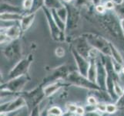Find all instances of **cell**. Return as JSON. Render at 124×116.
<instances>
[{
  "instance_id": "obj_1",
  "label": "cell",
  "mask_w": 124,
  "mask_h": 116,
  "mask_svg": "<svg viewBox=\"0 0 124 116\" xmlns=\"http://www.w3.org/2000/svg\"><path fill=\"white\" fill-rule=\"evenodd\" d=\"M83 36L86 40L88 44L92 47L96 49L101 54H104V56L111 57L110 43H109L104 37L91 33H85L83 34Z\"/></svg>"
},
{
  "instance_id": "obj_2",
  "label": "cell",
  "mask_w": 124,
  "mask_h": 116,
  "mask_svg": "<svg viewBox=\"0 0 124 116\" xmlns=\"http://www.w3.org/2000/svg\"><path fill=\"white\" fill-rule=\"evenodd\" d=\"M66 80L72 84H74L80 88L95 90V91H102L101 88L96 83L90 81L87 78V77L82 75L79 72H70L69 75L67 76Z\"/></svg>"
},
{
  "instance_id": "obj_3",
  "label": "cell",
  "mask_w": 124,
  "mask_h": 116,
  "mask_svg": "<svg viewBox=\"0 0 124 116\" xmlns=\"http://www.w3.org/2000/svg\"><path fill=\"white\" fill-rule=\"evenodd\" d=\"M33 61V55L30 54L27 57L23 58L16 64V66L9 71L8 74V80L14 79L16 77L26 74L29 71V68L30 67L31 63Z\"/></svg>"
},
{
  "instance_id": "obj_4",
  "label": "cell",
  "mask_w": 124,
  "mask_h": 116,
  "mask_svg": "<svg viewBox=\"0 0 124 116\" xmlns=\"http://www.w3.org/2000/svg\"><path fill=\"white\" fill-rule=\"evenodd\" d=\"M42 9V10L44 11V14H45V16L46 17L47 22H48L52 38L55 41H63V40H65V35H64V32H62L61 29L59 28L57 24L55 23L50 9L47 8V7H46L45 6Z\"/></svg>"
},
{
  "instance_id": "obj_5",
  "label": "cell",
  "mask_w": 124,
  "mask_h": 116,
  "mask_svg": "<svg viewBox=\"0 0 124 116\" xmlns=\"http://www.w3.org/2000/svg\"><path fill=\"white\" fill-rule=\"evenodd\" d=\"M29 77L27 74H24L16 77L14 79L8 80L7 82L2 85V89H6L12 93H18L22 90L24 86L26 84Z\"/></svg>"
},
{
  "instance_id": "obj_6",
  "label": "cell",
  "mask_w": 124,
  "mask_h": 116,
  "mask_svg": "<svg viewBox=\"0 0 124 116\" xmlns=\"http://www.w3.org/2000/svg\"><path fill=\"white\" fill-rule=\"evenodd\" d=\"M97 67V75H96V84L102 91H106V77L107 71L105 66V61L102 57H98L96 59Z\"/></svg>"
},
{
  "instance_id": "obj_7",
  "label": "cell",
  "mask_w": 124,
  "mask_h": 116,
  "mask_svg": "<svg viewBox=\"0 0 124 116\" xmlns=\"http://www.w3.org/2000/svg\"><path fill=\"white\" fill-rule=\"evenodd\" d=\"M69 67L66 65H62L57 68H55L53 72L51 73L49 76H47L43 80V84H48V83H53L59 79H66L67 76L70 74Z\"/></svg>"
},
{
  "instance_id": "obj_8",
  "label": "cell",
  "mask_w": 124,
  "mask_h": 116,
  "mask_svg": "<svg viewBox=\"0 0 124 116\" xmlns=\"http://www.w3.org/2000/svg\"><path fill=\"white\" fill-rule=\"evenodd\" d=\"M67 10H68V16L66 22V30H70V29H74L77 27L78 23L79 21V12L77 8L74 6H70L66 5Z\"/></svg>"
},
{
  "instance_id": "obj_9",
  "label": "cell",
  "mask_w": 124,
  "mask_h": 116,
  "mask_svg": "<svg viewBox=\"0 0 124 116\" xmlns=\"http://www.w3.org/2000/svg\"><path fill=\"white\" fill-rule=\"evenodd\" d=\"M72 54L74 57L79 72L82 75L87 77V73L89 67V61L86 58H85L84 57H83L81 54H79L74 47L72 48Z\"/></svg>"
},
{
  "instance_id": "obj_10",
  "label": "cell",
  "mask_w": 124,
  "mask_h": 116,
  "mask_svg": "<svg viewBox=\"0 0 124 116\" xmlns=\"http://www.w3.org/2000/svg\"><path fill=\"white\" fill-rule=\"evenodd\" d=\"M26 101L24 98L19 97L16 99L10 101L6 104L1 105V113H6V112H12L16 109L23 108V106L26 105Z\"/></svg>"
},
{
  "instance_id": "obj_11",
  "label": "cell",
  "mask_w": 124,
  "mask_h": 116,
  "mask_svg": "<svg viewBox=\"0 0 124 116\" xmlns=\"http://www.w3.org/2000/svg\"><path fill=\"white\" fill-rule=\"evenodd\" d=\"M19 44V43L16 40L12 41V43H10V44L6 47L5 55L8 59H14L16 57H19L21 54V47Z\"/></svg>"
},
{
  "instance_id": "obj_12",
  "label": "cell",
  "mask_w": 124,
  "mask_h": 116,
  "mask_svg": "<svg viewBox=\"0 0 124 116\" xmlns=\"http://www.w3.org/2000/svg\"><path fill=\"white\" fill-rule=\"evenodd\" d=\"M36 13H25L24 14L23 19L19 21L20 27L22 29L23 32L26 31L27 29L31 27L35 19Z\"/></svg>"
},
{
  "instance_id": "obj_13",
  "label": "cell",
  "mask_w": 124,
  "mask_h": 116,
  "mask_svg": "<svg viewBox=\"0 0 124 116\" xmlns=\"http://www.w3.org/2000/svg\"><path fill=\"white\" fill-rule=\"evenodd\" d=\"M89 61V67L87 73V78L90 81H92V82L96 84V75H97L96 59H90Z\"/></svg>"
},
{
  "instance_id": "obj_14",
  "label": "cell",
  "mask_w": 124,
  "mask_h": 116,
  "mask_svg": "<svg viewBox=\"0 0 124 116\" xmlns=\"http://www.w3.org/2000/svg\"><path fill=\"white\" fill-rule=\"evenodd\" d=\"M24 14L19 12H3L1 13V20L5 22H17L23 19Z\"/></svg>"
},
{
  "instance_id": "obj_15",
  "label": "cell",
  "mask_w": 124,
  "mask_h": 116,
  "mask_svg": "<svg viewBox=\"0 0 124 116\" xmlns=\"http://www.w3.org/2000/svg\"><path fill=\"white\" fill-rule=\"evenodd\" d=\"M63 86V84H62L61 81H58V82H53V84H49V85L46 86L43 88V91L46 97L51 96L55 92H56L61 87Z\"/></svg>"
},
{
  "instance_id": "obj_16",
  "label": "cell",
  "mask_w": 124,
  "mask_h": 116,
  "mask_svg": "<svg viewBox=\"0 0 124 116\" xmlns=\"http://www.w3.org/2000/svg\"><path fill=\"white\" fill-rule=\"evenodd\" d=\"M3 12H19L23 13V9L21 8L11 5L9 2L2 1L1 2V13Z\"/></svg>"
},
{
  "instance_id": "obj_17",
  "label": "cell",
  "mask_w": 124,
  "mask_h": 116,
  "mask_svg": "<svg viewBox=\"0 0 124 116\" xmlns=\"http://www.w3.org/2000/svg\"><path fill=\"white\" fill-rule=\"evenodd\" d=\"M50 11H51V12H52V15H53V19L55 20V23H56L57 26L59 27V28L60 29L62 32L65 33L66 29V23L64 22V21L60 18V17L59 16V15L57 14V12H56V9H51Z\"/></svg>"
},
{
  "instance_id": "obj_18",
  "label": "cell",
  "mask_w": 124,
  "mask_h": 116,
  "mask_svg": "<svg viewBox=\"0 0 124 116\" xmlns=\"http://www.w3.org/2000/svg\"><path fill=\"white\" fill-rule=\"evenodd\" d=\"M110 48H111V57H113V60L119 63V64H121V65H123V57L121 56L120 53L119 52V50L111 43H110Z\"/></svg>"
},
{
  "instance_id": "obj_19",
  "label": "cell",
  "mask_w": 124,
  "mask_h": 116,
  "mask_svg": "<svg viewBox=\"0 0 124 116\" xmlns=\"http://www.w3.org/2000/svg\"><path fill=\"white\" fill-rule=\"evenodd\" d=\"M115 14L118 17V19L120 21L124 20V0L119 4H116L113 9Z\"/></svg>"
},
{
  "instance_id": "obj_20",
  "label": "cell",
  "mask_w": 124,
  "mask_h": 116,
  "mask_svg": "<svg viewBox=\"0 0 124 116\" xmlns=\"http://www.w3.org/2000/svg\"><path fill=\"white\" fill-rule=\"evenodd\" d=\"M45 6L47 7L49 9H57L61 8L64 4L60 1V0H44Z\"/></svg>"
},
{
  "instance_id": "obj_21",
  "label": "cell",
  "mask_w": 124,
  "mask_h": 116,
  "mask_svg": "<svg viewBox=\"0 0 124 116\" xmlns=\"http://www.w3.org/2000/svg\"><path fill=\"white\" fill-rule=\"evenodd\" d=\"M44 6H45L44 0H32V9L27 13H36L39 9H42Z\"/></svg>"
},
{
  "instance_id": "obj_22",
  "label": "cell",
  "mask_w": 124,
  "mask_h": 116,
  "mask_svg": "<svg viewBox=\"0 0 124 116\" xmlns=\"http://www.w3.org/2000/svg\"><path fill=\"white\" fill-rule=\"evenodd\" d=\"M32 6V0H24L23 2V7L24 9L28 12L29 11H30Z\"/></svg>"
},
{
  "instance_id": "obj_23",
  "label": "cell",
  "mask_w": 124,
  "mask_h": 116,
  "mask_svg": "<svg viewBox=\"0 0 124 116\" xmlns=\"http://www.w3.org/2000/svg\"><path fill=\"white\" fill-rule=\"evenodd\" d=\"M49 114H53L57 116H61L62 110L59 108V107H52V108L49 110Z\"/></svg>"
},
{
  "instance_id": "obj_24",
  "label": "cell",
  "mask_w": 124,
  "mask_h": 116,
  "mask_svg": "<svg viewBox=\"0 0 124 116\" xmlns=\"http://www.w3.org/2000/svg\"><path fill=\"white\" fill-rule=\"evenodd\" d=\"M117 110V107L113 105V104H109V105H106V112L109 113V114H113L115 113Z\"/></svg>"
},
{
  "instance_id": "obj_25",
  "label": "cell",
  "mask_w": 124,
  "mask_h": 116,
  "mask_svg": "<svg viewBox=\"0 0 124 116\" xmlns=\"http://www.w3.org/2000/svg\"><path fill=\"white\" fill-rule=\"evenodd\" d=\"M95 9H96V11L98 12V13L103 14L106 12V9L104 5H102V4H100V5H97V6H95Z\"/></svg>"
},
{
  "instance_id": "obj_26",
  "label": "cell",
  "mask_w": 124,
  "mask_h": 116,
  "mask_svg": "<svg viewBox=\"0 0 124 116\" xmlns=\"http://www.w3.org/2000/svg\"><path fill=\"white\" fill-rule=\"evenodd\" d=\"M55 55L57 56V57H64V55H65V50H64V49L62 48V47L59 46V47H57L56 49H55Z\"/></svg>"
},
{
  "instance_id": "obj_27",
  "label": "cell",
  "mask_w": 124,
  "mask_h": 116,
  "mask_svg": "<svg viewBox=\"0 0 124 116\" xmlns=\"http://www.w3.org/2000/svg\"><path fill=\"white\" fill-rule=\"evenodd\" d=\"M115 5L116 4L114 3V2L113 1V0H110V1H108V2H106L105 4H104V6L106 9V10H112L114 9L115 7Z\"/></svg>"
},
{
  "instance_id": "obj_28",
  "label": "cell",
  "mask_w": 124,
  "mask_h": 116,
  "mask_svg": "<svg viewBox=\"0 0 124 116\" xmlns=\"http://www.w3.org/2000/svg\"><path fill=\"white\" fill-rule=\"evenodd\" d=\"M66 108H67L68 111H70V112H71V113H73V112H76V108H77V106H76V105H73V104H68L66 105Z\"/></svg>"
},
{
  "instance_id": "obj_29",
  "label": "cell",
  "mask_w": 124,
  "mask_h": 116,
  "mask_svg": "<svg viewBox=\"0 0 124 116\" xmlns=\"http://www.w3.org/2000/svg\"><path fill=\"white\" fill-rule=\"evenodd\" d=\"M87 102H88V104L89 105H96L98 103H97V101L96 99V98L95 97H93V96H90V97H89L88 98V99H87Z\"/></svg>"
},
{
  "instance_id": "obj_30",
  "label": "cell",
  "mask_w": 124,
  "mask_h": 116,
  "mask_svg": "<svg viewBox=\"0 0 124 116\" xmlns=\"http://www.w3.org/2000/svg\"><path fill=\"white\" fill-rule=\"evenodd\" d=\"M96 109L98 111H100L102 112H106V105L104 104H97Z\"/></svg>"
},
{
  "instance_id": "obj_31",
  "label": "cell",
  "mask_w": 124,
  "mask_h": 116,
  "mask_svg": "<svg viewBox=\"0 0 124 116\" xmlns=\"http://www.w3.org/2000/svg\"><path fill=\"white\" fill-rule=\"evenodd\" d=\"M31 116H39V107H38V106L34 107L33 110L32 111Z\"/></svg>"
},
{
  "instance_id": "obj_32",
  "label": "cell",
  "mask_w": 124,
  "mask_h": 116,
  "mask_svg": "<svg viewBox=\"0 0 124 116\" xmlns=\"http://www.w3.org/2000/svg\"><path fill=\"white\" fill-rule=\"evenodd\" d=\"M76 115H83L85 113V110L83 108H82V107H77V108H76Z\"/></svg>"
},
{
  "instance_id": "obj_33",
  "label": "cell",
  "mask_w": 124,
  "mask_h": 116,
  "mask_svg": "<svg viewBox=\"0 0 124 116\" xmlns=\"http://www.w3.org/2000/svg\"><path fill=\"white\" fill-rule=\"evenodd\" d=\"M101 2H102V0H92V2L95 6L101 4Z\"/></svg>"
},
{
  "instance_id": "obj_34",
  "label": "cell",
  "mask_w": 124,
  "mask_h": 116,
  "mask_svg": "<svg viewBox=\"0 0 124 116\" xmlns=\"http://www.w3.org/2000/svg\"><path fill=\"white\" fill-rule=\"evenodd\" d=\"M124 105V93H123V96L121 97V99H120V101H118V105Z\"/></svg>"
},
{
  "instance_id": "obj_35",
  "label": "cell",
  "mask_w": 124,
  "mask_h": 116,
  "mask_svg": "<svg viewBox=\"0 0 124 116\" xmlns=\"http://www.w3.org/2000/svg\"><path fill=\"white\" fill-rule=\"evenodd\" d=\"M85 116H100V115H97L96 113H93V112H87Z\"/></svg>"
},
{
  "instance_id": "obj_36",
  "label": "cell",
  "mask_w": 124,
  "mask_h": 116,
  "mask_svg": "<svg viewBox=\"0 0 124 116\" xmlns=\"http://www.w3.org/2000/svg\"><path fill=\"white\" fill-rule=\"evenodd\" d=\"M113 1L114 2L115 4H119V3H121L123 0H113Z\"/></svg>"
},
{
  "instance_id": "obj_37",
  "label": "cell",
  "mask_w": 124,
  "mask_h": 116,
  "mask_svg": "<svg viewBox=\"0 0 124 116\" xmlns=\"http://www.w3.org/2000/svg\"><path fill=\"white\" fill-rule=\"evenodd\" d=\"M61 116H71V112H70V111H68V112H66V113H65V114L62 115Z\"/></svg>"
},
{
  "instance_id": "obj_38",
  "label": "cell",
  "mask_w": 124,
  "mask_h": 116,
  "mask_svg": "<svg viewBox=\"0 0 124 116\" xmlns=\"http://www.w3.org/2000/svg\"><path fill=\"white\" fill-rule=\"evenodd\" d=\"M63 1L65 2H70L72 0H63Z\"/></svg>"
},
{
  "instance_id": "obj_39",
  "label": "cell",
  "mask_w": 124,
  "mask_h": 116,
  "mask_svg": "<svg viewBox=\"0 0 124 116\" xmlns=\"http://www.w3.org/2000/svg\"><path fill=\"white\" fill-rule=\"evenodd\" d=\"M48 116H57V115H53V114H49Z\"/></svg>"
},
{
  "instance_id": "obj_40",
  "label": "cell",
  "mask_w": 124,
  "mask_h": 116,
  "mask_svg": "<svg viewBox=\"0 0 124 116\" xmlns=\"http://www.w3.org/2000/svg\"><path fill=\"white\" fill-rule=\"evenodd\" d=\"M121 72H122L123 74H124V67H123V68H122V71H121Z\"/></svg>"
},
{
  "instance_id": "obj_41",
  "label": "cell",
  "mask_w": 124,
  "mask_h": 116,
  "mask_svg": "<svg viewBox=\"0 0 124 116\" xmlns=\"http://www.w3.org/2000/svg\"><path fill=\"white\" fill-rule=\"evenodd\" d=\"M76 116H82V115H76Z\"/></svg>"
}]
</instances>
